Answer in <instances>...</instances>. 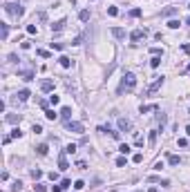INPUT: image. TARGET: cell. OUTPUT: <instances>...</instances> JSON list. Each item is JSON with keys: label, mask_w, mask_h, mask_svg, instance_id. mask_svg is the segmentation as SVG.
I'll use <instances>...</instances> for the list:
<instances>
[{"label": "cell", "mask_w": 190, "mask_h": 192, "mask_svg": "<svg viewBox=\"0 0 190 192\" xmlns=\"http://www.w3.org/2000/svg\"><path fill=\"white\" fill-rule=\"evenodd\" d=\"M134 87H137V76L132 74V72H125V74H123V81H121V85H119V94L134 92Z\"/></svg>", "instance_id": "obj_1"}, {"label": "cell", "mask_w": 190, "mask_h": 192, "mask_svg": "<svg viewBox=\"0 0 190 192\" xmlns=\"http://www.w3.org/2000/svg\"><path fill=\"white\" fill-rule=\"evenodd\" d=\"M5 11H7L9 16L20 18L23 14H25V7H23V5H16V2H7V5H5Z\"/></svg>", "instance_id": "obj_2"}, {"label": "cell", "mask_w": 190, "mask_h": 192, "mask_svg": "<svg viewBox=\"0 0 190 192\" xmlns=\"http://www.w3.org/2000/svg\"><path fill=\"white\" fill-rule=\"evenodd\" d=\"M116 123H119V132H130V130H132V123H130L128 118H123V116L116 118Z\"/></svg>", "instance_id": "obj_3"}, {"label": "cell", "mask_w": 190, "mask_h": 192, "mask_svg": "<svg viewBox=\"0 0 190 192\" xmlns=\"http://www.w3.org/2000/svg\"><path fill=\"white\" fill-rule=\"evenodd\" d=\"M67 130L69 132H76V134H83V123H78V121H67Z\"/></svg>", "instance_id": "obj_4"}, {"label": "cell", "mask_w": 190, "mask_h": 192, "mask_svg": "<svg viewBox=\"0 0 190 192\" xmlns=\"http://www.w3.org/2000/svg\"><path fill=\"white\" fill-rule=\"evenodd\" d=\"M161 85H163V76H157V78H154V83L150 85V87H148L146 92H148V94H154L157 90H159V87H161Z\"/></svg>", "instance_id": "obj_5"}, {"label": "cell", "mask_w": 190, "mask_h": 192, "mask_svg": "<svg viewBox=\"0 0 190 192\" xmlns=\"http://www.w3.org/2000/svg\"><path fill=\"white\" fill-rule=\"evenodd\" d=\"M65 154H67L65 150H63L61 154H58V167H61L63 172H65V170H69V163H67V156H65Z\"/></svg>", "instance_id": "obj_6"}, {"label": "cell", "mask_w": 190, "mask_h": 192, "mask_svg": "<svg viewBox=\"0 0 190 192\" xmlns=\"http://www.w3.org/2000/svg\"><path fill=\"white\" fill-rule=\"evenodd\" d=\"M146 36H148L146 29H134V31L130 33V40H134V42H137V40H141V38H146Z\"/></svg>", "instance_id": "obj_7"}, {"label": "cell", "mask_w": 190, "mask_h": 192, "mask_svg": "<svg viewBox=\"0 0 190 192\" xmlns=\"http://www.w3.org/2000/svg\"><path fill=\"white\" fill-rule=\"evenodd\" d=\"M40 90L43 92H54V81H49V78L40 81Z\"/></svg>", "instance_id": "obj_8"}, {"label": "cell", "mask_w": 190, "mask_h": 192, "mask_svg": "<svg viewBox=\"0 0 190 192\" xmlns=\"http://www.w3.org/2000/svg\"><path fill=\"white\" fill-rule=\"evenodd\" d=\"M18 76H23V81H34V72L31 69H18Z\"/></svg>", "instance_id": "obj_9"}, {"label": "cell", "mask_w": 190, "mask_h": 192, "mask_svg": "<svg viewBox=\"0 0 190 192\" xmlns=\"http://www.w3.org/2000/svg\"><path fill=\"white\" fill-rule=\"evenodd\" d=\"M61 118H65V121H72V107H67V105H65V107L61 109Z\"/></svg>", "instance_id": "obj_10"}, {"label": "cell", "mask_w": 190, "mask_h": 192, "mask_svg": "<svg viewBox=\"0 0 190 192\" xmlns=\"http://www.w3.org/2000/svg\"><path fill=\"white\" fill-rule=\"evenodd\" d=\"M112 36H114V38H125V29H121V27H112Z\"/></svg>", "instance_id": "obj_11"}, {"label": "cell", "mask_w": 190, "mask_h": 192, "mask_svg": "<svg viewBox=\"0 0 190 192\" xmlns=\"http://www.w3.org/2000/svg\"><path fill=\"white\" fill-rule=\"evenodd\" d=\"M152 109H154V112H159V107H157V105H141V107H139V112H141V114H148V112H152Z\"/></svg>", "instance_id": "obj_12"}, {"label": "cell", "mask_w": 190, "mask_h": 192, "mask_svg": "<svg viewBox=\"0 0 190 192\" xmlns=\"http://www.w3.org/2000/svg\"><path fill=\"white\" fill-rule=\"evenodd\" d=\"M65 23H67V20H65V18H61V20H56V23L52 25V29H54V31H61L63 27H65Z\"/></svg>", "instance_id": "obj_13"}, {"label": "cell", "mask_w": 190, "mask_h": 192, "mask_svg": "<svg viewBox=\"0 0 190 192\" xmlns=\"http://www.w3.org/2000/svg\"><path fill=\"white\" fill-rule=\"evenodd\" d=\"M5 121H7V123H20V114H7Z\"/></svg>", "instance_id": "obj_14"}, {"label": "cell", "mask_w": 190, "mask_h": 192, "mask_svg": "<svg viewBox=\"0 0 190 192\" xmlns=\"http://www.w3.org/2000/svg\"><path fill=\"white\" fill-rule=\"evenodd\" d=\"M168 163H170V165H179V163H181V159H179L177 154H168Z\"/></svg>", "instance_id": "obj_15"}, {"label": "cell", "mask_w": 190, "mask_h": 192, "mask_svg": "<svg viewBox=\"0 0 190 192\" xmlns=\"http://www.w3.org/2000/svg\"><path fill=\"white\" fill-rule=\"evenodd\" d=\"M36 152H38V154H40V156H45V154H47V152H49V148H47V143H40V145H38V148H36Z\"/></svg>", "instance_id": "obj_16"}, {"label": "cell", "mask_w": 190, "mask_h": 192, "mask_svg": "<svg viewBox=\"0 0 190 192\" xmlns=\"http://www.w3.org/2000/svg\"><path fill=\"white\" fill-rule=\"evenodd\" d=\"M130 150H132V148H130L128 143H121V145H119V152H121L123 156H128V154H130Z\"/></svg>", "instance_id": "obj_17"}, {"label": "cell", "mask_w": 190, "mask_h": 192, "mask_svg": "<svg viewBox=\"0 0 190 192\" xmlns=\"http://www.w3.org/2000/svg\"><path fill=\"white\" fill-rule=\"evenodd\" d=\"M45 116L49 118V121H56V118L61 116V114H56V112H54V109H45Z\"/></svg>", "instance_id": "obj_18"}, {"label": "cell", "mask_w": 190, "mask_h": 192, "mask_svg": "<svg viewBox=\"0 0 190 192\" xmlns=\"http://www.w3.org/2000/svg\"><path fill=\"white\" fill-rule=\"evenodd\" d=\"M58 63H61V67H65V69H67V67H72V60H69L67 56H61V58H58Z\"/></svg>", "instance_id": "obj_19"}, {"label": "cell", "mask_w": 190, "mask_h": 192, "mask_svg": "<svg viewBox=\"0 0 190 192\" xmlns=\"http://www.w3.org/2000/svg\"><path fill=\"white\" fill-rule=\"evenodd\" d=\"M174 14H177V7H168L161 11V16H174Z\"/></svg>", "instance_id": "obj_20"}, {"label": "cell", "mask_w": 190, "mask_h": 192, "mask_svg": "<svg viewBox=\"0 0 190 192\" xmlns=\"http://www.w3.org/2000/svg\"><path fill=\"white\" fill-rule=\"evenodd\" d=\"M157 118H159V125H161V130H163V125H165V121H168V116H165L163 112H159V114H157Z\"/></svg>", "instance_id": "obj_21"}, {"label": "cell", "mask_w": 190, "mask_h": 192, "mask_svg": "<svg viewBox=\"0 0 190 192\" xmlns=\"http://www.w3.org/2000/svg\"><path fill=\"white\" fill-rule=\"evenodd\" d=\"M159 65H161V56H152V60H150V67H154V69H157Z\"/></svg>", "instance_id": "obj_22"}, {"label": "cell", "mask_w": 190, "mask_h": 192, "mask_svg": "<svg viewBox=\"0 0 190 192\" xmlns=\"http://www.w3.org/2000/svg\"><path fill=\"white\" fill-rule=\"evenodd\" d=\"M29 98V90H20L18 92V100H27Z\"/></svg>", "instance_id": "obj_23"}, {"label": "cell", "mask_w": 190, "mask_h": 192, "mask_svg": "<svg viewBox=\"0 0 190 192\" xmlns=\"http://www.w3.org/2000/svg\"><path fill=\"white\" fill-rule=\"evenodd\" d=\"M2 25V40H7V36H9V25L7 23H0Z\"/></svg>", "instance_id": "obj_24"}, {"label": "cell", "mask_w": 190, "mask_h": 192, "mask_svg": "<svg viewBox=\"0 0 190 192\" xmlns=\"http://www.w3.org/2000/svg\"><path fill=\"white\" fill-rule=\"evenodd\" d=\"M78 18H81L83 23H87V20H90V11H87V9H83V11L78 14Z\"/></svg>", "instance_id": "obj_25"}, {"label": "cell", "mask_w": 190, "mask_h": 192, "mask_svg": "<svg viewBox=\"0 0 190 192\" xmlns=\"http://www.w3.org/2000/svg\"><path fill=\"white\" fill-rule=\"evenodd\" d=\"M148 143H150V145H154V143H157V132H154V130L148 134Z\"/></svg>", "instance_id": "obj_26"}, {"label": "cell", "mask_w": 190, "mask_h": 192, "mask_svg": "<svg viewBox=\"0 0 190 192\" xmlns=\"http://www.w3.org/2000/svg\"><path fill=\"white\" fill-rule=\"evenodd\" d=\"M125 163H128L125 156H119V159H116V167H125Z\"/></svg>", "instance_id": "obj_27"}, {"label": "cell", "mask_w": 190, "mask_h": 192, "mask_svg": "<svg viewBox=\"0 0 190 192\" xmlns=\"http://www.w3.org/2000/svg\"><path fill=\"white\" fill-rule=\"evenodd\" d=\"M150 54H152V56H161L163 51H161V47H150Z\"/></svg>", "instance_id": "obj_28"}, {"label": "cell", "mask_w": 190, "mask_h": 192, "mask_svg": "<svg viewBox=\"0 0 190 192\" xmlns=\"http://www.w3.org/2000/svg\"><path fill=\"white\" fill-rule=\"evenodd\" d=\"M49 103H52V105H58V103H61V96L52 94V96H49Z\"/></svg>", "instance_id": "obj_29"}, {"label": "cell", "mask_w": 190, "mask_h": 192, "mask_svg": "<svg viewBox=\"0 0 190 192\" xmlns=\"http://www.w3.org/2000/svg\"><path fill=\"white\" fill-rule=\"evenodd\" d=\"M141 16V9H130V18H139Z\"/></svg>", "instance_id": "obj_30"}, {"label": "cell", "mask_w": 190, "mask_h": 192, "mask_svg": "<svg viewBox=\"0 0 190 192\" xmlns=\"http://www.w3.org/2000/svg\"><path fill=\"white\" fill-rule=\"evenodd\" d=\"M36 54H38L40 58H49V51H47V49H38V51H36Z\"/></svg>", "instance_id": "obj_31"}, {"label": "cell", "mask_w": 190, "mask_h": 192, "mask_svg": "<svg viewBox=\"0 0 190 192\" xmlns=\"http://www.w3.org/2000/svg\"><path fill=\"white\" fill-rule=\"evenodd\" d=\"M52 49H58V51H63V49H65V45H63V42H52Z\"/></svg>", "instance_id": "obj_32"}, {"label": "cell", "mask_w": 190, "mask_h": 192, "mask_svg": "<svg viewBox=\"0 0 190 192\" xmlns=\"http://www.w3.org/2000/svg\"><path fill=\"white\" fill-rule=\"evenodd\" d=\"M65 152H67V154H74V152H76V145H74V143H69L67 148H65Z\"/></svg>", "instance_id": "obj_33"}, {"label": "cell", "mask_w": 190, "mask_h": 192, "mask_svg": "<svg viewBox=\"0 0 190 192\" xmlns=\"http://www.w3.org/2000/svg\"><path fill=\"white\" fill-rule=\"evenodd\" d=\"M20 136H23V132H20V127H16V130L11 132V139H20Z\"/></svg>", "instance_id": "obj_34"}, {"label": "cell", "mask_w": 190, "mask_h": 192, "mask_svg": "<svg viewBox=\"0 0 190 192\" xmlns=\"http://www.w3.org/2000/svg\"><path fill=\"white\" fill-rule=\"evenodd\" d=\"M69 185H72V181H69V179H63V181H61V188H63V190H67Z\"/></svg>", "instance_id": "obj_35"}, {"label": "cell", "mask_w": 190, "mask_h": 192, "mask_svg": "<svg viewBox=\"0 0 190 192\" xmlns=\"http://www.w3.org/2000/svg\"><path fill=\"white\" fill-rule=\"evenodd\" d=\"M11 190H14V192H20V190H23V183H20V181H16V183L11 185Z\"/></svg>", "instance_id": "obj_36"}, {"label": "cell", "mask_w": 190, "mask_h": 192, "mask_svg": "<svg viewBox=\"0 0 190 192\" xmlns=\"http://www.w3.org/2000/svg\"><path fill=\"white\" fill-rule=\"evenodd\" d=\"M34 190H36V192H47V188H45L43 183H36V185H34Z\"/></svg>", "instance_id": "obj_37"}, {"label": "cell", "mask_w": 190, "mask_h": 192, "mask_svg": "<svg viewBox=\"0 0 190 192\" xmlns=\"http://www.w3.org/2000/svg\"><path fill=\"white\" fill-rule=\"evenodd\" d=\"M107 14H110V16H119V9L116 7H107Z\"/></svg>", "instance_id": "obj_38"}, {"label": "cell", "mask_w": 190, "mask_h": 192, "mask_svg": "<svg viewBox=\"0 0 190 192\" xmlns=\"http://www.w3.org/2000/svg\"><path fill=\"white\" fill-rule=\"evenodd\" d=\"M74 188H76V190H83V188H85V181H81V179H78L76 183H74Z\"/></svg>", "instance_id": "obj_39"}, {"label": "cell", "mask_w": 190, "mask_h": 192, "mask_svg": "<svg viewBox=\"0 0 190 192\" xmlns=\"http://www.w3.org/2000/svg\"><path fill=\"white\" fill-rule=\"evenodd\" d=\"M132 161H134V163H141V161H143V154H139V152H137V154L132 156Z\"/></svg>", "instance_id": "obj_40"}, {"label": "cell", "mask_w": 190, "mask_h": 192, "mask_svg": "<svg viewBox=\"0 0 190 192\" xmlns=\"http://www.w3.org/2000/svg\"><path fill=\"white\" fill-rule=\"evenodd\" d=\"M36 31H38V29H36V25H27V33H31V36H34Z\"/></svg>", "instance_id": "obj_41"}, {"label": "cell", "mask_w": 190, "mask_h": 192, "mask_svg": "<svg viewBox=\"0 0 190 192\" xmlns=\"http://www.w3.org/2000/svg\"><path fill=\"white\" fill-rule=\"evenodd\" d=\"M163 163H161V161H157V163H154V170H157V172H161V170H163Z\"/></svg>", "instance_id": "obj_42"}, {"label": "cell", "mask_w": 190, "mask_h": 192, "mask_svg": "<svg viewBox=\"0 0 190 192\" xmlns=\"http://www.w3.org/2000/svg\"><path fill=\"white\" fill-rule=\"evenodd\" d=\"M168 27H170V29H177V27H179V20H170V23H168Z\"/></svg>", "instance_id": "obj_43"}, {"label": "cell", "mask_w": 190, "mask_h": 192, "mask_svg": "<svg viewBox=\"0 0 190 192\" xmlns=\"http://www.w3.org/2000/svg\"><path fill=\"white\" fill-rule=\"evenodd\" d=\"M31 176H34V179H40V176H43V172H40V170H31Z\"/></svg>", "instance_id": "obj_44"}, {"label": "cell", "mask_w": 190, "mask_h": 192, "mask_svg": "<svg viewBox=\"0 0 190 192\" xmlns=\"http://www.w3.org/2000/svg\"><path fill=\"white\" fill-rule=\"evenodd\" d=\"M38 105H40V107H43V109H49V100H40Z\"/></svg>", "instance_id": "obj_45"}, {"label": "cell", "mask_w": 190, "mask_h": 192, "mask_svg": "<svg viewBox=\"0 0 190 192\" xmlns=\"http://www.w3.org/2000/svg\"><path fill=\"white\" fill-rule=\"evenodd\" d=\"M76 167H78V170H85V167H87V163H85V161H78V163H76Z\"/></svg>", "instance_id": "obj_46"}, {"label": "cell", "mask_w": 190, "mask_h": 192, "mask_svg": "<svg viewBox=\"0 0 190 192\" xmlns=\"http://www.w3.org/2000/svg\"><path fill=\"white\" fill-rule=\"evenodd\" d=\"M81 42H83V36H76V38L72 40V45H81Z\"/></svg>", "instance_id": "obj_47"}, {"label": "cell", "mask_w": 190, "mask_h": 192, "mask_svg": "<svg viewBox=\"0 0 190 192\" xmlns=\"http://www.w3.org/2000/svg\"><path fill=\"white\" fill-rule=\"evenodd\" d=\"M134 143H137V145H143V136H139V134H137V136H134Z\"/></svg>", "instance_id": "obj_48"}, {"label": "cell", "mask_w": 190, "mask_h": 192, "mask_svg": "<svg viewBox=\"0 0 190 192\" xmlns=\"http://www.w3.org/2000/svg\"><path fill=\"white\" fill-rule=\"evenodd\" d=\"M9 63H18V56H16V54H9Z\"/></svg>", "instance_id": "obj_49"}, {"label": "cell", "mask_w": 190, "mask_h": 192, "mask_svg": "<svg viewBox=\"0 0 190 192\" xmlns=\"http://www.w3.org/2000/svg\"><path fill=\"white\" fill-rule=\"evenodd\" d=\"M31 130H34L36 134H40V132H43V127H40V125H36V123H34V127H31Z\"/></svg>", "instance_id": "obj_50"}, {"label": "cell", "mask_w": 190, "mask_h": 192, "mask_svg": "<svg viewBox=\"0 0 190 192\" xmlns=\"http://www.w3.org/2000/svg\"><path fill=\"white\" fill-rule=\"evenodd\" d=\"M148 192H159V190H157V188H150V190H148Z\"/></svg>", "instance_id": "obj_51"}, {"label": "cell", "mask_w": 190, "mask_h": 192, "mask_svg": "<svg viewBox=\"0 0 190 192\" xmlns=\"http://www.w3.org/2000/svg\"><path fill=\"white\" fill-rule=\"evenodd\" d=\"M186 134H188V136H190V125H188V127H186Z\"/></svg>", "instance_id": "obj_52"}, {"label": "cell", "mask_w": 190, "mask_h": 192, "mask_svg": "<svg viewBox=\"0 0 190 192\" xmlns=\"http://www.w3.org/2000/svg\"><path fill=\"white\" fill-rule=\"evenodd\" d=\"M186 25H190V18H188V20H186Z\"/></svg>", "instance_id": "obj_53"}, {"label": "cell", "mask_w": 190, "mask_h": 192, "mask_svg": "<svg viewBox=\"0 0 190 192\" xmlns=\"http://www.w3.org/2000/svg\"><path fill=\"white\" fill-rule=\"evenodd\" d=\"M188 72H190V65H188Z\"/></svg>", "instance_id": "obj_54"}, {"label": "cell", "mask_w": 190, "mask_h": 192, "mask_svg": "<svg viewBox=\"0 0 190 192\" xmlns=\"http://www.w3.org/2000/svg\"><path fill=\"white\" fill-rule=\"evenodd\" d=\"M188 9H190V5H188Z\"/></svg>", "instance_id": "obj_55"}]
</instances>
